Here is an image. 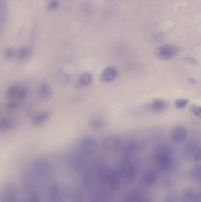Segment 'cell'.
I'll list each match as a JSON object with an SVG mask.
<instances>
[{"label": "cell", "mask_w": 201, "mask_h": 202, "mask_svg": "<svg viewBox=\"0 0 201 202\" xmlns=\"http://www.w3.org/2000/svg\"><path fill=\"white\" fill-rule=\"evenodd\" d=\"M189 101L185 99H178L174 102V105L178 109H183L188 105Z\"/></svg>", "instance_id": "19"}, {"label": "cell", "mask_w": 201, "mask_h": 202, "mask_svg": "<svg viewBox=\"0 0 201 202\" xmlns=\"http://www.w3.org/2000/svg\"><path fill=\"white\" fill-rule=\"evenodd\" d=\"M184 61L187 62L188 63H191V64H192V65H198V61L196 60H195L194 58H192V57H187V58H185L184 59Z\"/></svg>", "instance_id": "24"}, {"label": "cell", "mask_w": 201, "mask_h": 202, "mask_svg": "<svg viewBox=\"0 0 201 202\" xmlns=\"http://www.w3.org/2000/svg\"><path fill=\"white\" fill-rule=\"evenodd\" d=\"M107 124V120L102 115H94L88 121L90 127L93 129H99L105 127Z\"/></svg>", "instance_id": "8"}, {"label": "cell", "mask_w": 201, "mask_h": 202, "mask_svg": "<svg viewBox=\"0 0 201 202\" xmlns=\"http://www.w3.org/2000/svg\"><path fill=\"white\" fill-rule=\"evenodd\" d=\"M165 202H175V199L173 196H170L167 197Z\"/></svg>", "instance_id": "25"}, {"label": "cell", "mask_w": 201, "mask_h": 202, "mask_svg": "<svg viewBox=\"0 0 201 202\" xmlns=\"http://www.w3.org/2000/svg\"><path fill=\"white\" fill-rule=\"evenodd\" d=\"M200 142L197 140H190L187 144L185 148V154L186 156L190 158L195 155L200 150Z\"/></svg>", "instance_id": "7"}, {"label": "cell", "mask_w": 201, "mask_h": 202, "mask_svg": "<svg viewBox=\"0 0 201 202\" xmlns=\"http://www.w3.org/2000/svg\"><path fill=\"white\" fill-rule=\"evenodd\" d=\"M119 74V71L114 66L105 67L101 72V79L105 82H110L116 79Z\"/></svg>", "instance_id": "5"}, {"label": "cell", "mask_w": 201, "mask_h": 202, "mask_svg": "<svg viewBox=\"0 0 201 202\" xmlns=\"http://www.w3.org/2000/svg\"><path fill=\"white\" fill-rule=\"evenodd\" d=\"M158 174L154 170H149L142 177V183L146 186H151L154 184L158 179Z\"/></svg>", "instance_id": "10"}, {"label": "cell", "mask_w": 201, "mask_h": 202, "mask_svg": "<svg viewBox=\"0 0 201 202\" xmlns=\"http://www.w3.org/2000/svg\"><path fill=\"white\" fill-rule=\"evenodd\" d=\"M50 117V114L48 112H41L36 115L33 118V124L35 125H41L44 124Z\"/></svg>", "instance_id": "14"}, {"label": "cell", "mask_w": 201, "mask_h": 202, "mask_svg": "<svg viewBox=\"0 0 201 202\" xmlns=\"http://www.w3.org/2000/svg\"><path fill=\"white\" fill-rule=\"evenodd\" d=\"M38 94L41 99L48 100L53 95V90L48 83L43 82L39 88Z\"/></svg>", "instance_id": "9"}, {"label": "cell", "mask_w": 201, "mask_h": 202, "mask_svg": "<svg viewBox=\"0 0 201 202\" xmlns=\"http://www.w3.org/2000/svg\"><path fill=\"white\" fill-rule=\"evenodd\" d=\"M59 1L58 0H50L48 3L47 9L49 11H54L59 7Z\"/></svg>", "instance_id": "20"}, {"label": "cell", "mask_w": 201, "mask_h": 202, "mask_svg": "<svg viewBox=\"0 0 201 202\" xmlns=\"http://www.w3.org/2000/svg\"><path fill=\"white\" fill-rule=\"evenodd\" d=\"M122 142L116 136L109 135L104 137L101 141V147L106 152L111 153L121 150Z\"/></svg>", "instance_id": "2"}, {"label": "cell", "mask_w": 201, "mask_h": 202, "mask_svg": "<svg viewBox=\"0 0 201 202\" xmlns=\"http://www.w3.org/2000/svg\"><path fill=\"white\" fill-rule=\"evenodd\" d=\"M195 166L198 169L201 170V150L200 149L194 156Z\"/></svg>", "instance_id": "21"}, {"label": "cell", "mask_w": 201, "mask_h": 202, "mask_svg": "<svg viewBox=\"0 0 201 202\" xmlns=\"http://www.w3.org/2000/svg\"><path fill=\"white\" fill-rule=\"evenodd\" d=\"M16 54L15 50L11 47L7 48L4 51V57L6 60H11L13 59Z\"/></svg>", "instance_id": "18"}, {"label": "cell", "mask_w": 201, "mask_h": 202, "mask_svg": "<svg viewBox=\"0 0 201 202\" xmlns=\"http://www.w3.org/2000/svg\"><path fill=\"white\" fill-rule=\"evenodd\" d=\"M194 202H201V193L198 194Z\"/></svg>", "instance_id": "26"}, {"label": "cell", "mask_w": 201, "mask_h": 202, "mask_svg": "<svg viewBox=\"0 0 201 202\" xmlns=\"http://www.w3.org/2000/svg\"><path fill=\"white\" fill-rule=\"evenodd\" d=\"M178 47L174 44H167L158 47L154 51L156 55L162 60H169L174 57L178 52Z\"/></svg>", "instance_id": "3"}, {"label": "cell", "mask_w": 201, "mask_h": 202, "mask_svg": "<svg viewBox=\"0 0 201 202\" xmlns=\"http://www.w3.org/2000/svg\"><path fill=\"white\" fill-rule=\"evenodd\" d=\"M15 122L10 118H2L0 121V130L2 132H6L14 127Z\"/></svg>", "instance_id": "13"}, {"label": "cell", "mask_w": 201, "mask_h": 202, "mask_svg": "<svg viewBox=\"0 0 201 202\" xmlns=\"http://www.w3.org/2000/svg\"><path fill=\"white\" fill-rule=\"evenodd\" d=\"M17 54L21 60H27L30 59L32 55V50L30 47L27 46L22 47L19 49Z\"/></svg>", "instance_id": "16"}, {"label": "cell", "mask_w": 201, "mask_h": 202, "mask_svg": "<svg viewBox=\"0 0 201 202\" xmlns=\"http://www.w3.org/2000/svg\"><path fill=\"white\" fill-rule=\"evenodd\" d=\"M169 105V104L168 101L161 99H154L150 103L149 108V109L154 111H161L167 109Z\"/></svg>", "instance_id": "11"}, {"label": "cell", "mask_w": 201, "mask_h": 202, "mask_svg": "<svg viewBox=\"0 0 201 202\" xmlns=\"http://www.w3.org/2000/svg\"><path fill=\"white\" fill-rule=\"evenodd\" d=\"M188 137V131L183 127H177L174 128L170 133L171 140L177 143H179L186 140Z\"/></svg>", "instance_id": "6"}, {"label": "cell", "mask_w": 201, "mask_h": 202, "mask_svg": "<svg viewBox=\"0 0 201 202\" xmlns=\"http://www.w3.org/2000/svg\"><path fill=\"white\" fill-rule=\"evenodd\" d=\"M154 160L157 167L162 171H169L174 166L173 152L168 146L163 145L157 148L154 154Z\"/></svg>", "instance_id": "1"}, {"label": "cell", "mask_w": 201, "mask_h": 202, "mask_svg": "<svg viewBox=\"0 0 201 202\" xmlns=\"http://www.w3.org/2000/svg\"><path fill=\"white\" fill-rule=\"evenodd\" d=\"M93 82V76L89 72H84L81 74L78 83L81 86H87Z\"/></svg>", "instance_id": "15"}, {"label": "cell", "mask_w": 201, "mask_h": 202, "mask_svg": "<svg viewBox=\"0 0 201 202\" xmlns=\"http://www.w3.org/2000/svg\"><path fill=\"white\" fill-rule=\"evenodd\" d=\"M191 110L195 115L201 118V107L193 105L191 107Z\"/></svg>", "instance_id": "22"}, {"label": "cell", "mask_w": 201, "mask_h": 202, "mask_svg": "<svg viewBox=\"0 0 201 202\" xmlns=\"http://www.w3.org/2000/svg\"><path fill=\"white\" fill-rule=\"evenodd\" d=\"M54 79L58 83L61 85H65L70 81V76L65 71L60 70L55 72Z\"/></svg>", "instance_id": "12"}, {"label": "cell", "mask_w": 201, "mask_h": 202, "mask_svg": "<svg viewBox=\"0 0 201 202\" xmlns=\"http://www.w3.org/2000/svg\"><path fill=\"white\" fill-rule=\"evenodd\" d=\"M7 95L10 99H15L19 101H23L27 97V89L20 85L14 84L8 88Z\"/></svg>", "instance_id": "4"}, {"label": "cell", "mask_w": 201, "mask_h": 202, "mask_svg": "<svg viewBox=\"0 0 201 202\" xmlns=\"http://www.w3.org/2000/svg\"><path fill=\"white\" fill-rule=\"evenodd\" d=\"M1 27L2 28L4 24H6L8 17V8L7 5L2 0L1 1Z\"/></svg>", "instance_id": "17"}, {"label": "cell", "mask_w": 201, "mask_h": 202, "mask_svg": "<svg viewBox=\"0 0 201 202\" xmlns=\"http://www.w3.org/2000/svg\"><path fill=\"white\" fill-rule=\"evenodd\" d=\"M18 105L17 102H15V101H11L10 102L8 105H7V107L8 110H11V111H13L15 110L16 108H17Z\"/></svg>", "instance_id": "23"}]
</instances>
